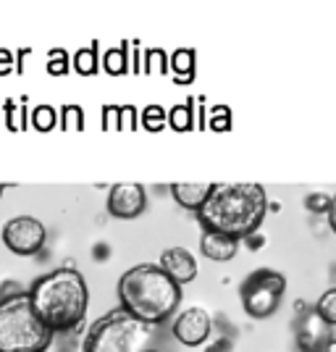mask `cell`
I'll return each mask as SVG.
<instances>
[{"label":"cell","instance_id":"cell-33","mask_svg":"<svg viewBox=\"0 0 336 352\" xmlns=\"http://www.w3.org/2000/svg\"><path fill=\"white\" fill-rule=\"evenodd\" d=\"M8 187H11V184H0V197H3V192L8 190Z\"/></svg>","mask_w":336,"mask_h":352},{"label":"cell","instance_id":"cell-34","mask_svg":"<svg viewBox=\"0 0 336 352\" xmlns=\"http://www.w3.org/2000/svg\"><path fill=\"white\" fill-rule=\"evenodd\" d=\"M142 352H158V350H142Z\"/></svg>","mask_w":336,"mask_h":352},{"label":"cell","instance_id":"cell-15","mask_svg":"<svg viewBox=\"0 0 336 352\" xmlns=\"http://www.w3.org/2000/svg\"><path fill=\"white\" fill-rule=\"evenodd\" d=\"M102 69L111 74V76H121V74L129 72V50H126V45L105 50V56H102Z\"/></svg>","mask_w":336,"mask_h":352},{"label":"cell","instance_id":"cell-31","mask_svg":"<svg viewBox=\"0 0 336 352\" xmlns=\"http://www.w3.org/2000/svg\"><path fill=\"white\" fill-rule=\"evenodd\" d=\"M326 219H328V226H331V232L336 234V195H331V208H328Z\"/></svg>","mask_w":336,"mask_h":352},{"label":"cell","instance_id":"cell-9","mask_svg":"<svg viewBox=\"0 0 336 352\" xmlns=\"http://www.w3.org/2000/svg\"><path fill=\"white\" fill-rule=\"evenodd\" d=\"M147 210V195L142 184L121 182L108 190V213L113 219H137Z\"/></svg>","mask_w":336,"mask_h":352},{"label":"cell","instance_id":"cell-22","mask_svg":"<svg viewBox=\"0 0 336 352\" xmlns=\"http://www.w3.org/2000/svg\"><path fill=\"white\" fill-rule=\"evenodd\" d=\"M142 72L147 74H166L168 72V56L161 47H153L145 53V63H142Z\"/></svg>","mask_w":336,"mask_h":352},{"label":"cell","instance_id":"cell-8","mask_svg":"<svg viewBox=\"0 0 336 352\" xmlns=\"http://www.w3.org/2000/svg\"><path fill=\"white\" fill-rule=\"evenodd\" d=\"M213 331V321L203 308H187L181 310L171 323V334L176 342H181L184 347H200L208 342Z\"/></svg>","mask_w":336,"mask_h":352},{"label":"cell","instance_id":"cell-17","mask_svg":"<svg viewBox=\"0 0 336 352\" xmlns=\"http://www.w3.org/2000/svg\"><path fill=\"white\" fill-rule=\"evenodd\" d=\"M313 310H315L323 321L334 329V326H336V287L326 289V292L318 297V302H315V308H313Z\"/></svg>","mask_w":336,"mask_h":352},{"label":"cell","instance_id":"cell-4","mask_svg":"<svg viewBox=\"0 0 336 352\" xmlns=\"http://www.w3.org/2000/svg\"><path fill=\"white\" fill-rule=\"evenodd\" d=\"M53 331L32 310L30 294L0 300V352H45Z\"/></svg>","mask_w":336,"mask_h":352},{"label":"cell","instance_id":"cell-13","mask_svg":"<svg viewBox=\"0 0 336 352\" xmlns=\"http://www.w3.org/2000/svg\"><path fill=\"white\" fill-rule=\"evenodd\" d=\"M210 192H213V184H171V195H174L176 203L187 210H194V213L205 206Z\"/></svg>","mask_w":336,"mask_h":352},{"label":"cell","instance_id":"cell-2","mask_svg":"<svg viewBox=\"0 0 336 352\" xmlns=\"http://www.w3.org/2000/svg\"><path fill=\"white\" fill-rule=\"evenodd\" d=\"M32 310L40 321L56 331L79 329L89 308V289L85 276L76 268H56L32 284L30 292Z\"/></svg>","mask_w":336,"mask_h":352},{"label":"cell","instance_id":"cell-28","mask_svg":"<svg viewBox=\"0 0 336 352\" xmlns=\"http://www.w3.org/2000/svg\"><path fill=\"white\" fill-rule=\"evenodd\" d=\"M102 111H105V113H102V126L116 132V129H118V108L108 105V108H102Z\"/></svg>","mask_w":336,"mask_h":352},{"label":"cell","instance_id":"cell-19","mask_svg":"<svg viewBox=\"0 0 336 352\" xmlns=\"http://www.w3.org/2000/svg\"><path fill=\"white\" fill-rule=\"evenodd\" d=\"M32 124H34L37 132H50L58 124V111L50 108V105H37L32 111Z\"/></svg>","mask_w":336,"mask_h":352},{"label":"cell","instance_id":"cell-3","mask_svg":"<svg viewBox=\"0 0 336 352\" xmlns=\"http://www.w3.org/2000/svg\"><path fill=\"white\" fill-rule=\"evenodd\" d=\"M121 308L145 326H161L176 313L181 302V287L161 265L142 263L129 268L118 279Z\"/></svg>","mask_w":336,"mask_h":352},{"label":"cell","instance_id":"cell-7","mask_svg":"<svg viewBox=\"0 0 336 352\" xmlns=\"http://www.w3.org/2000/svg\"><path fill=\"white\" fill-rule=\"evenodd\" d=\"M47 242L43 221L32 216H16L3 226V245L16 255H37Z\"/></svg>","mask_w":336,"mask_h":352},{"label":"cell","instance_id":"cell-27","mask_svg":"<svg viewBox=\"0 0 336 352\" xmlns=\"http://www.w3.org/2000/svg\"><path fill=\"white\" fill-rule=\"evenodd\" d=\"M134 126H137V108H132V105L118 108V129L134 132Z\"/></svg>","mask_w":336,"mask_h":352},{"label":"cell","instance_id":"cell-29","mask_svg":"<svg viewBox=\"0 0 336 352\" xmlns=\"http://www.w3.org/2000/svg\"><path fill=\"white\" fill-rule=\"evenodd\" d=\"M11 72H14V53L0 47V76H5V74Z\"/></svg>","mask_w":336,"mask_h":352},{"label":"cell","instance_id":"cell-25","mask_svg":"<svg viewBox=\"0 0 336 352\" xmlns=\"http://www.w3.org/2000/svg\"><path fill=\"white\" fill-rule=\"evenodd\" d=\"M69 72V56L66 50H50L47 53V74L50 76H60Z\"/></svg>","mask_w":336,"mask_h":352},{"label":"cell","instance_id":"cell-30","mask_svg":"<svg viewBox=\"0 0 336 352\" xmlns=\"http://www.w3.org/2000/svg\"><path fill=\"white\" fill-rule=\"evenodd\" d=\"M19 294H24V289L19 284H14V281H5L0 287V300H11V297H19Z\"/></svg>","mask_w":336,"mask_h":352},{"label":"cell","instance_id":"cell-14","mask_svg":"<svg viewBox=\"0 0 336 352\" xmlns=\"http://www.w3.org/2000/svg\"><path fill=\"white\" fill-rule=\"evenodd\" d=\"M171 72H174L176 82L187 85L194 79V53L192 50H176L171 56Z\"/></svg>","mask_w":336,"mask_h":352},{"label":"cell","instance_id":"cell-20","mask_svg":"<svg viewBox=\"0 0 336 352\" xmlns=\"http://www.w3.org/2000/svg\"><path fill=\"white\" fill-rule=\"evenodd\" d=\"M74 69L82 76H92V74L98 72V50H95V45L92 47H82L74 56Z\"/></svg>","mask_w":336,"mask_h":352},{"label":"cell","instance_id":"cell-26","mask_svg":"<svg viewBox=\"0 0 336 352\" xmlns=\"http://www.w3.org/2000/svg\"><path fill=\"white\" fill-rule=\"evenodd\" d=\"M229 126H232V113H229V108H226V105L213 108V111H210V129H216V132H226Z\"/></svg>","mask_w":336,"mask_h":352},{"label":"cell","instance_id":"cell-23","mask_svg":"<svg viewBox=\"0 0 336 352\" xmlns=\"http://www.w3.org/2000/svg\"><path fill=\"white\" fill-rule=\"evenodd\" d=\"M142 124L150 132H161L163 126L168 124V116H166V111H163L161 105H147L145 111H142Z\"/></svg>","mask_w":336,"mask_h":352},{"label":"cell","instance_id":"cell-32","mask_svg":"<svg viewBox=\"0 0 336 352\" xmlns=\"http://www.w3.org/2000/svg\"><path fill=\"white\" fill-rule=\"evenodd\" d=\"M323 352H336V337L328 339V344H326V350Z\"/></svg>","mask_w":336,"mask_h":352},{"label":"cell","instance_id":"cell-11","mask_svg":"<svg viewBox=\"0 0 336 352\" xmlns=\"http://www.w3.org/2000/svg\"><path fill=\"white\" fill-rule=\"evenodd\" d=\"M161 268L179 284V287L197 279V261H194V255H192L190 250H184V248L163 250Z\"/></svg>","mask_w":336,"mask_h":352},{"label":"cell","instance_id":"cell-16","mask_svg":"<svg viewBox=\"0 0 336 352\" xmlns=\"http://www.w3.org/2000/svg\"><path fill=\"white\" fill-rule=\"evenodd\" d=\"M166 116H168V126L174 132H192L194 129V108H192V103L174 105Z\"/></svg>","mask_w":336,"mask_h":352},{"label":"cell","instance_id":"cell-21","mask_svg":"<svg viewBox=\"0 0 336 352\" xmlns=\"http://www.w3.org/2000/svg\"><path fill=\"white\" fill-rule=\"evenodd\" d=\"M5 124L11 132H24L27 129V111L24 105H19L16 100H8L5 103Z\"/></svg>","mask_w":336,"mask_h":352},{"label":"cell","instance_id":"cell-5","mask_svg":"<svg viewBox=\"0 0 336 352\" xmlns=\"http://www.w3.org/2000/svg\"><path fill=\"white\" fill-rule=\"evenodd\" d=\"M150 331L153 326H145L124 308H116L92 323L82 352H142L147 350Z\"/></svg>","mask_w":336,"mask_h":352},{"label":"cell","instance_id":"cell-1","mask_svg":"<svg viewBox=\"0 0 336 352\" xmlns=\"http://www.w3.org/2000/svg\"><path fill=\"white\" fill-rule=\"evenodd\" d=\"M268 213V195L260 184H213L210 197L197 210L205 232H219L232 239L252 236Z\"/></svg>","mask_w":336,"mask_h":352},{"label":"cell","instance_id":"cell-24","mask_svg":"<svg viewBox=\"0 0 336 352\" xmlns=\"http://www.w3.org/2000/svg\"><path fill=\"white\" fill-rule=\"evenodd\" d=\"M305 208L310 213H315V216H326L328 208H331V195H326V192H310L305 197Z\"/></svg>","mask_w":336,"mask_h":352},{"label":"cell","instance_id":"cell-12","mask_svg":"<svg viewBox=\"0 0 336 352\" xmlns=\"http://www.w3.org/2000/svg\"><path fill=\"white\" fill-rule=\"evenodd\" d=\"M200 250H203L205 258H210L216 263H226V261L236 258L239 242L226 234H219V232H203V236H200Z\"/></svg>","mask_w":336,"mask_h":352},{"label":"cell","instance_id":"cell-10","mask_svg":"<svg viewBox=\"0 0 336 352\" xmlns=\"http://www.w3.org/2000/svg\"><path fill=\"white\" fill-rule=\"evenodd\" d=\"M331 339V326L315 310H305L297 323V347L300 352H323Z\"/></svg>","mask_w":336,"mask_h":352},{"label":"cell","instance_id":"cell-18","mask_svg":"<svg viewBox=\"0 0 336 352\" xmlns=\"http://www.w3.org/2000/svg\"><path fill=\"white\" fill-rule=\"evenodd\" d=\"M60 126H63V132H82L85 129V111L79 105H63L60 108Z\"/></svg>","mask_w":336,"mask_h":352},{"label":"cell","instance_id":"cell-6","mask_svg":"<svg viewBox=\"0 0 336 352\" xmlns=\"http://www.w3.org/2000/svg\"><path fill=\"white\" fill-rule=\"evenodd\" d=\"M284 292H287L284 274H278L273 268H258L245 279L242 289H239V297H242V308H245L249 318L265 321L278 310L281 300H284Z\"/></svg>","mask_w":336,"mask_h":352}]
</instances>
